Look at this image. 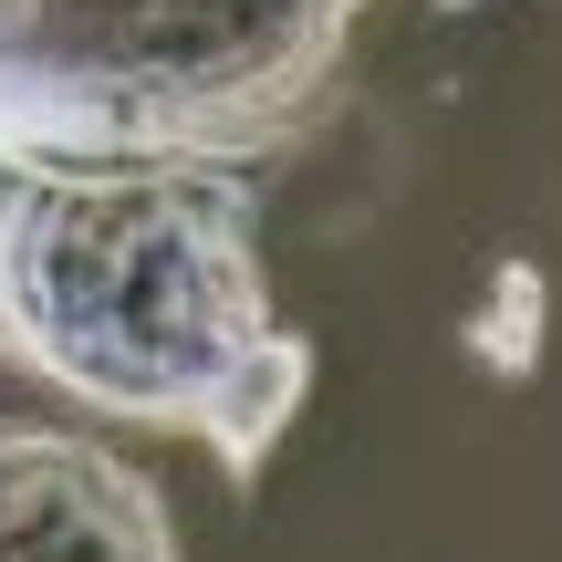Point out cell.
I'll use <instances>...</instances> for the list:
<instances>
[{
	"label": "cell",
	"mask_w": 562,
	"mask_h": 562,
	"mask_svg": "<svg viewBox=\"0 0 562 562\" xmlns=\"http://www.w3.org/2000/svg\"><path fill=\"white\" fill-rule=\"evenodd\" d=\"M375 0H0V157L281 167L344 115Z\"/></svg>",
	"instance_id": "2"
},
{
	"label": "cell",
	"mask_w": 562,
	"mask_h": 562,
	"mask_svg": "<svg viewBox=\"0 0 562 562\" xmlns=\"http://www.w3.org/2000/svg\"><path fill=\"white\" fill-rule=\"evenodd\" d=\"M0 364L83 417L199 438L229 490H261L313 344L281 334L250 167L0 157Z\"/></svg>",
	"instance_id": "1"
},
{
	"label": "cell",
	"mask_w": 562,
	"mask_h": 562,
	"mask_svg": "<svg viewBox=\"0 0 562 562\" xmlns=\"http://www.w3.org/2000/svg\"><path fill=\"white\" fill-rule=\"evenodd\" d=\"M0 562H188L136 459L53 417H0Z\"/></svg>",
	"instance_id": "3"
}]
</instances>
